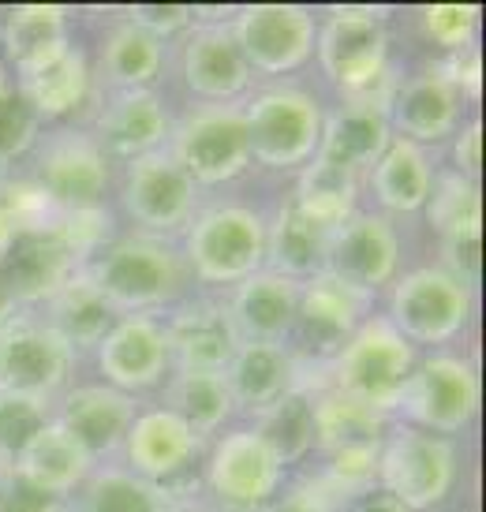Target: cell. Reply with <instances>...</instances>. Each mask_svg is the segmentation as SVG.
<instances>
[{
  "label": "cell",
  "mask_w": 486,
  "mask_h": 512,
  "mask_svg": "<svg viewBox=\"0 0 486 512\" xmlns=\"http://www.w3.org/2000/svg\"><path fill=\"white\" fill-rule=\"evenodd\" d=\"M116 311H146L169 303L184 285V262L158 236H128L101 247L83 273Z\"/></svg>",
  "instance_id": "obj_1"
},
{
  "label": "cell",
  "mask_w": 486,
  "mask_h": 512,
  "mask_svg": "<svg viewBox=\"0 0 486 512\" xmlns=\"http://www.w3.org/2000/svg\"><path fill=\"white\" fill-rule=\"evenodd\" d=\"M337 393L367 404L374 412L397 408L404 385L415 370L412 344L404 341L389 318H367L337 352Z\"/></svg>",
  "instance_id": "obj_2"
},
{
  "label": "cell",
  "mask_w": 486,
  "mask_h": 512,
  "mask_svg": "<svg viewBox=\"0 0 486 512\" xmlns=\"http://www.w3.org/2000/svg\"><path fill=\"white\" fill-rule=\"evenodd\" d=\"M322 116L326 113L318 109V101L303 86H270V90H262L243 113L251 157L270 165V169L303 165L318 150Z\"/></svg>",
  "instance_id": "obj_3"
},
{
  "label": "cell",
  "mask_w": 486,
  "mask_h": 512,
  "mask_svg": "<svg viewBox=\"0 0 486 512\" xmlns=\"http://www.w3.org/2000/svg\"><path fill=\"white\" fill-rule=\"evenodd\" d=\"M382 8H329L326 27L318 34V60L329 83L363 98L386 75L389 34Z\"/></svg>",
  "instance_id": "obj_4"
},
{
  "label": "cell",
  "mask_w": 486,
  "mask_h": 512,
  "mask_svg": "<svg viewBox=\"0 0 486 512\" xmlns=\"http://www.w3.org/2000/svg\"><path fill=\"white\" fill-rule=\"evenodd\" d=\"M457 456L453 445L427 430H393L378 453L382 494L401 501L404 509H434L453 490Z\"/></svg>",
  "instance_id": "obj_5"
},
{
  "label": "cell",
  "mask_w": 486,
  "mask_h": 512,
  "mask_svg": "<svg viewBox=\"0 0 486 512\" xmlns=\"http://www.w3.org/2000/svg\"><path fill=\"white\" fill-rule=\"evenodd\" d=\"M187 258L202 281L240 285L266 262V225L247 206H210L191 225Z\"/></svg>",
  "instance_id": "obj_6"
},
{
  "label": "cell",
  "mask_w": 486,
  "mask_h": 512,
  "mask_svg": "<svg viewBox=\"0 0 486 512\" xmlns=\"http://www.w3.org/2000/svg\"><path fill=\"white\" fill-rule=\"evenodd\" d=\"M472 311V288L442 266H423L397 281L389 296V326L412 344H445L457 337Z\"/></svg>",
  "instance_id": "obj_7"
},
{
  "label": "cell",
  "mask_w": 486,
  "mask_h": 512,
  "mask_svg": "<svg viewBox=\"0 0 486 512\" xmlns=\"http://www.w3.org/2000/svg\"><path fill=\"white\" fill-rule=\"evenodd\" d=\"M169 157L187 172L191 184H225L251 161L243 113L232 105H202L172 131Z\"/></svg>",
  "instance_id": "obj_8"
},
{
  "label": "cell",
  "mask_w": 486,
  "mask_h": 512,
  "mask_svg": "<svg viewBox=\"0 0 486 512\" xmlns=\"http://www.w3.org/2000/svg\"><path fill=\"white\" fill-rule=\"evenodd\" d=\"M232 42L240 45L247 68L258 72H296L315 53V15L296 4H251L229 23Z\"/></svg>",
  "instance_id": "obj_9"
},
{
  "label": "cell",
  "mask_w": 486,
  "mask_h": 512,
  "mask_svg": "<svg viewBox=\"0 0 486 512\" xmlns=\"http://www.w3.org/2000/svg\"><path fill=\"white\" fill-rule=\"evenodd\" d=\"M401 404L419 427H427V434H449L472 423L479 408V385L464 359L434 356L412 370Z\"/></svg>",
  "instance_id": "obj_10"
},
{
  "label": "cell",
  "mask_w": 486,
  "mask_h": 512,
  "mask_svg": "<svg viewBox=\"0 0 486 512\" xmlns=\"http://www.w3.org/2000/svg\"><path fill=\"white\" fill-rule=\"evenodd\" d=\"M281 471L285 464L255 430H236L217 441L206 468V483L214 490V498L232 509H262L277 498Z\"/></svg>",
  "instance_id": "obj_11"
},
{
  "label": "cell",
  "mask_w": 486,
  "mask_h": 512,
  "mask_svg": "<svg viewBox=\"0 0 486 512\" xmlns=\"http://www.w3.org/2000/svg\"><path fill=\"white\" fill-rule=\"evenodd\" d=\"M72 367V348L34 318L0 322V385L15 393L49 397Z\"/></svg>",
  "instance_id": "obj_12"
},
{
  "label": "cell",
  "mask_w": 486,
  "mask_h": 512,
  "mask_svg": "<svg viewBox=\"0 0 486 512\" xmlns=\"http://www.w3.org/2000/svg\"><path fill=\"white\" fill-rule=\"evenodd\" d=\"M397 262H401V247H397L389 221L374 214H352L344 225L329 232L326 270L322 273L371 296L374 288L393 281Z\"/></svg>",
  "instance_id": "obj_13"
},
{
  "label": "cell",
  "mask_w": 486,
  "mask_h": 512,
  "mask_svg": "<svg viewBox=\"0 0 486 512\" xmlns=\"http://www.w3.org/2000/svg\"><path fill=\"white\" fill-rule=\"evenodd\" d=\"M34 184L57 210H90L101 206V195L109 187V161L94 139L57 135L38 154Z\"/></svg>",
  "instance_id": "obj_14"
},
{
  "label": "cell",
  "mask_w": 486,
  "mask_h": 512,
  "mask_svg": "<svg viewBox=\"0 0 486 512\" xmlns=\"http://www.w3.org/2000/svg\"><path fill=\"white\" fill-rule=\"evenodd\" d=\"M363 307H367V292L344 285L329 273H318L307 285H300V303H296L292 329L300 333L303 348L311 356H333L359 329Z\"/></svg>",
  "instance_id": "obj_15"
},
{
  "label": "cell",
  "mask_w": 486,
  "mask_h": 512,
  "mask_svg": "<svg viewBox=\"0 0 486 512\" xmlns=\"http://www.w3.org/2000/svg\"><path fill=\"white\" fill-rule=\"evenodd\" d=\"M128 214L150 232L180 228L195 210V184L169 154H146L131 165L128 187H124Z\"/></svg>",
  "instance_id": "obj_16"
},
{
  "label": "cell",
  "mask_w": 486,
  "mask_h": 512,
  "mask_svg": "<svg viewBox=\"0 0 486 512\" xmlns=\"http://www.w3.org/2000/svg\"><path fill=\"white\" fill-rule=\"evenodd\" d=\"M101 374L109 378L113 389H150L161 382L169 367V344H165V326H158L146 314H128L120 318L105 341L98 344Z\"/></svg>",
  "instance_id": "obj_17"
},
{
  "label": "cell",
  "mask_w": 486,
  "mask_h": 512,
  "mask_svg": "<svg viewBox=\"0 0 486 512\" xmlns=\"http://www.w3.org/2000/svg\"><path fill=\"white\" fill-rule=\"evenodd\" d=\"M19 90L38 116H68L90 94V60L75 42H60L38 57L15 64Z\"/></svg>",
  "instance_id": "obj_18"
},
{
  "label": "cell",
  "mask_w": 486,
  "mask_h": 512,
  "mask_svg": "<svg viewBox=\"0 0 486 512\" xmlns=\"http://www.w3.org/2000/svg\"><path fill=\"white\" fill-rule=\"evenodd\" d=\"M318 146H322L318 157L337 165V169H374V161L389 146L386 105L374 98H348L341 109L322 116Z\"/></svg>",
  "instance_id": "obj_19"
},
{
  "label": "cell",
  "mask_w": 486,
  "mask_h": 512,
  "mask_svg": "<svg viewBox=\"0 0 486 512\" xmlns=\"http://www.w3.org/2000/svg\"><path fill=\"white\" fill-rule=\"evenodd\" d=\"M172 135L169 105L154 90H120L109 109L98 120L101 154L109 150L116 157H146L158 154V146Z\"/></svg>",
  "instance_id": "obj_20"
},
{
  "label": "cell",
  "mask_w": 486,
  "mask_h": 512,
  "mask_svg": "<svg viewBox=\"0 0 486 512\" xmlns=\"http://www.w3.org/2000/svg\"><path fill=\"white\" fill-rule=\"evenodd\" d=\"M165 344H169V359H176L180 370L225 374V367L240 348V333H236L225 307L191 303V307L172 314V322L165 326Z\"/></svg>",
  "instance_id": "obj_21"
},
{
  "label": "cell",
  "mask_w": 486,
  "mask_h": 512,
  "mask_svg": "<svg viewBox=\"0 0 486 512\" xmlns=\"http://www.w3.org/2000/svg\"><path fill=\"white\" fill-rule=\"evenodd\" d=\"M124 445H128L131 471L139 479H150V483L161 486L169 483V479H176L195 460V453H199V434L165 408V412L135 415Z\"/></svg>",
  "instance_id": "obj_22"
},
{
  "label": "cell",
  "mask_w": 486,
  "mask_h": 512,
  "mask_svg": "<svg viewBox=\"0 0 486 512\" xmlns=\"http://www.w3.org/2000/svg\"><path fill=\"white\" fill-rule=\"evenodd\" d=\"M75 255L68 243L60 240L49 225L34 228V232H19L12 251L0 266V281L8 288V296L19 299H38L53 296L68 277H72Z\"/></svg>",
  "instance_id": "obj_23"
},
{
  "label": "cell",
  "mask_w": 486,
  "mask_h": 512,
  "mask_svg": "<svg viewBox=\"0 0 486 512\" xmlns=\"http://www.w3.org/2000/svg\"><path fill=\"white\" fill-rule=\"evenodd\" d=\"M296 303H300V285L281 273H251L247 281L232 292L229 318L240 341H285L296 322Z\"/></svg>",
  "instance_id": "obj_24"
},
{
  "label": "cell",
  "mask_w": 486,
  "mask_h": 512,
  "mask_svg": "<svg viewBox=\"0 0 486 512\" xmlns=\"http://www.w3.org/2000/svg\"><path fill=\"white\" fill-rule=\"evenodd\" d=\"M131 419H135V404H131L128 393H120L113 385H83L64 400L57 423L94 460V456L109 453L128 438Z\"/></svg>",
  "instance_id": "obj_25"
},
{
  "label": "cell",
  "mask_w": 486,
  "mask_h": 512,
  "mask_svg": "<svg viewBox=\"0 0 486 512\" xmlns=\"http://www.w3.org/2000/svg\"><path fill=\"white\" fill-rule=\"evenodd\" d=\"M457 113L460 94L438 72H423L401 83L393 94V105L386 109L389 124H397V131H404L401 139L415 146L445 139L457 128Z\"/></svg>",
  "instance_id": "obj_26"
},
{
  "label": "cell",
  "mask_w": 486,
  "mask_h": 512,
  "mask_svg": "<svg viewBox=\"0 0 486 512\" xmlns=\"http://www.w3.org/2000/svg\"><path fill=\"white\" fill-rule=\"evenodd\" d=\"M225 378L236 404L266 412L296 389V359L277 341H240L232 363L225 367Z\"/></svg>",
  "instance_id": "obj_27"
},
{
  "label": "cell",
  "mask_w": 486,
  "mask_h": 512,
  "mask_svg": "<svg viewBox=\"0 0 486 512\" xmlns=\"http://www.w3.org/2000/svg\"><path fill=\"white\" fill-rule=\"evenodd\" d=\"M184 79L195 94L217 101V105L236 98L247 86L251 68L243 60L240 45L232 42L229 27L210 23V27L195 30V38L184 49Z\"/></svg>",
  "instance_id": "obj_28"
},
{
  "label": "cell",
  "mask_w": 486,
  "mask_h": 512,
  "mask_svg": "<svg viewBox=\"0 0 486 512\" xmlns=\"http://www.w3.org/2000/svg\"><path fill=\"white\" fill-rule=\"evenodd\" d=\"M27 483L42 486L49 494H68L86 479L90 471V453L83 445L60 427V423H45L34 438L27 441V449L19 453L15 468Z\"/></svg>",
  "instance_id": "obj_29"
},
{
  "label": "cell",
  "mask_w": 486,
  "mask_h": 512,
  "mask_svg": "<svg viewBox=\"0 0 486 512\" xmlns=\"http://www.w3.org/2000/svg\"><path fill=\"white\" fill-rule=\"evenodd\" d=\"M326 247L329 228L311 221L292 199L277 210V221L266 232V258H270L273 273H281L288 281H296V277L311 281L326 270Z\"/></svg>",
  "instance_id": "obj_30"
},
{
  "label": "cell",
  "mask_w": 486,
  "mask_h": 512,
  "mask_svg": "<svg viewBox=\"0 0 486 512\" xmlns=\"http://www.w3.org/2000/svg\"><path fill=\"white\" fill-rule=\"evenodd\" d=\"M49 299H53L49 329L68 348H98L105 341V333L116 326V307L94 288V281H86L83 273L68 277Z\"/></svg>",
  "instance_id": "obj_31"
},
{
  "label": "cell",
  "mask_w": 486,
  "mask_h": 512,
  "mask_svg": "<svg viewBox=\"0 0 486 512\" xmlns=\"http://www.w3.org/2000/svg\"><path fill=\"white\" fill-rule=\"evenodd\" d=\"M374 191L389 210H401V214L419 210L434 191V169L423 146L408 139H389L382 157L374 161Z\"/></svg>",
  "instance_id": "obj_32"
},
{
  "label": "cell",
  "mask_w": 486,
  "mask_h": 512,
  "mask_svg": "<svg viewBox=\"0 0 486 512\" xmlns=\"http://www.w3.org/2000/svg\"><path fill=\"white\" fill-rule=\"evenodd\" d=\"M382 441H386L382 412H374L344 393H333L315 404V445H322L329 456L382 449Z\"/></svg>",
  "instance_id": "obj_33"
},
{
  "label": "cell",
  "mask_w": 486,
  "mask_h": 512,
  "mask_svg": "<svg viewBox=\"0 0 486 512\" xmlns=\"http://www.w3.org/2000/svg\"><path fill=\"white\" fill-rule=\"evenodd\" d=\"M236 400H232L229 378L217 370H180L169 385V412L187 423L195 434H210L232 415Z\"/></svg>",
  "instance_id": "obj_34"
},
{
  "label": "cell",
  "mask_w": 486,
  "mask_h": 512,
  "mask_svg": "<svg viewBox=\"0 0 486 512\" xmlns=\"http://www.w3.org/2000/svg\"><path fill=\"white\" fill-rule=\"evenodd\" d=\"M101 68L109 75V83L120 86V90H146L161 75V68H165V42L150 38L143 27H135L131 19H124L105 38Z\"/></svg>",
  "instance_id": "obj_35"
},
{
  "label": "cell",
  "mask_w": 486,
  "mask_h": 512,
  "mask_svg": "<svg viewBox=\"0 0 486 512\" xmlns=\"http://www.w3.org/2000/svg\"><path fill=\"white\" fill-rule=\"evenodd\" d=\"M292 202L311 221H318V225H326L333 232V228L344 225L352 217V210H356V172L337 169V165L315 157L300 172V184H296Z\"/></svg>",
  "instance_id": "obj_36"
},
{
  "label": "cell",
  "mask_w": 486,
  "mask_h": 512,
  "mask_svg": "<svg viewBox=\"0 0 486 512\" xmlns=\"http://www.w3.org/2000/svg\"><path fill=\"white\" fill-rule=\"evenodd\" d=\"M79 512H176L169 490L135 471H101L83 490Z\"/></svg>",
  "instance_id": "obj_37"
},
{
  "label": "cell",
  "mask_w": 486,
  "mask_h": 512,
  "mask_svg": "<svg viewBox=\"0 0 486 512\" xmlns=\"http://www.w3.org/2000/svg\"><path fill=\"white\" fill-rule=\"evenodd\" d=\"M255 434L277 453L281 464H296L315 445V400L292 389L262 412Z\"/></svg>",
  "instance_id": "obj_38"
},
{
  "label": "cell",
  "mask_w": 486,
  "mask_h": 512,
  "mask_svg": "<svg viewBox=\"0 0 486 512\" xmlns=\"http://www.w3.org/2000/svg\"><path fill=\"white\" fill-rule=\"evenodd\" d=\"M68 12L53 8V4H34V8H15L8 23L0 27V38L8 45L15 64L38 57L53 45L68 42Z\"/></svg>",
  "instance_id": "obj_39"
},
{
  "label": "cell",
  "mask_w": 486,
  "mask_h": 512,
  "mask_svg": "<svg viewBox=\"0 0 486 512\" xmlns=\"http://www.w3.org/2000/svg\"><path fill=\"white\" fill-rule=\"evenodd\" d=\"M53 423L49 419V400L34 393H15L0 385V471H12L27 441Z\"/></svg>",
  "instance_id": "obj_40"
},
{
  "label": "cell",
  "mask_w": 486,
  "mask_h": 512,
  "mask_svg": "<svg viewBox=\"0 0 486 512\" xmlns=\"http://www.w3.org/2000/svg\"><path fill=\"white\" fill-rule=\"evenodd\" d=\"M430 225L438 228L442 236H453V232H475L479 228V184L464 180V176H445L442 184L434 180V191H430Z\"/></svg>",
  "instance_id": "obj_41"
},
{
  "label": "cell",
  "mask_w": 486,
  "mask_h": 512,
  "mask_svg": "<svg viewBox=\"0 0 486 512\" xmlns=\"http://www.w3.org/2000/svg\"><path fill=\"white\" fill-rule=\"evenodd\" d=\"M38 139V113L30 109L23 90L4 79L0 83V165L19 161Z\"/></svg>",
  "instance_id": "obj_42"
},
{
  "label": "cell",
  "mask_w": 486,
  "mask_h": 512,
  "mask_svg": "<svg viewBox=\"0 0 486 512\" xmlns=\"http://www.w3.org/2000/svg\"><path fill=\"white\" fill-rule=\"evenodd\" d=\"M419 23H423V34L434 45H442L449 53H460V49L472 45L479 12L475 8H457V4H434V8H423Z\"/></svg>",
  "instance_id": "obj_43"
},
{
  "label": "cell",
  "mask_w": 486,
  "mask_h": 512,
  "mask_svg": "<svg viewBox=\"0 0 486 512\" xmlns=\"http://www.w3.org/2000/svg\"><path fill=\"white\" fill-rule=\"evenodd\" d=\"M0 512H60V494L27 483L19 471H0Z\"/></svg>",
  "instance_id": "obj_44"
},
{
  "label": "cell",
  "mask_w": 486,
  "mask_h": 512,
  "mask_svg": "<svg viewBox=\"0 0 486 512\" xmlns=\"http://www.w3.org/2000/svg\"><path fill=\"white\" fill-rule=\"evenodd\" d=\"M479 228L475 232H453V236H442V270L453 273L460 285L472 288L479 281Z\"/></svg>",
  "instance_id": "obj_45"
},
{
  "label": "cell",
  "mask_w": 486,
  "mask_h": 512,
  "mask_svg": "<svg viewBox=\"0 0 486 512\" xmlns=\"http://www.w3.org/2000/svg\"><path fill=\"white\" fill-rule=\"evenodd\" d=\"M124 19H131L135 27H143L150 38L165 42V38H176L180 30L191 27L195 12L191 8H169V4H150V8H128Z\"/></svg>",
  "instance_id": "obj_46"
},
{
  "label": "cell",
  "mask_w": 486,
  "mask_h": 512,
  "mask_svg": "<svg viewBox=\"0 0 486 512\" xmlns=\"http://www.w3.org/2000/svg\"><path fill=\"white\" fill-rule=\"evenodd\" d=\"M262 512H333V490L326 483L296 486L281 498H273Z\"/></svg>",
  "instance_id": "obj_47"
},
{
  "label": "cell",
  "mask_w": 486,
  "mask_h": 512,
  "mask_svg": "<svg viewBox=\"0 0 486 512\" xmlns=\"http://www.w3.org/2000/svg\"><path fill=\"white\" fill-rule=\"evenodd\" d=\"M445 79V83L453 86V90H468V94H475L479 90V57H475L472 49H460V53H453L449 57V64H445L442 72H438Z\"/></svg>",
  "instance_id": "obj_48"
},
{
  "label": "cell",
  "mask_w": 486,
  "mask_h": 512,
  "mask_svg": "<svg viewBox=\"0 0 486 512\" xmlns=\"http://www.w3.org/2000/svg\"><path fill=\"white\" fill-rule=\"evenodd\" d=\"M479 135H483V128L479 124H468V128L460 131L457 139V150H453V165H457V176H464V180H479Z\"/></svg>",
  "instance_id": "obj_49"
},
{
  "label": "cell",
  "mask_w": 486,
  "mask_h": 512,
  "mask_svg": "<svg viewBox=\"0 0 486 512\" xmlns=\"http://www.w3.org/2000/svg\"><path fill=\"white\" fill-rule=\"evenodd\" d=\"M15 236H19V225H15L12 217H8V210L0 206V266H4V258H8V251H12Z\"/></svg>",
  "instance_id": "obj_50"
},
{
  "label": "cell",
  "mask_w": 486,
  "mask_h": 512,
  "mask_svg": "<svg viewBox=\"0 0 486 512\" xmlns=\"http://www.w3.org/2000/svg\"><path fill=\"white\" fill-rule=\"evenodd\" d=\"M356 512H412V509H404L401 501L386 498V494H371V498L359 501Z\"/></svg>",
  "instance_id": "obj_51"
},
{
  "label": "cell",
  "mask_w": 486,
  "mask_h": 512,
  "mask_svg": "<svg viewBox=\"0 0 486 512\" xmlns=\"http://www.w3.org/2000/svg\"><path fill=\"white\" fill-rule=\"evenodd\" d=\"M12 307H15V299L8 296V288H4V281H0V322L12 318Z\"/></svg>",
  "instance_id": "obj_52"
},
{
  "label": "cell",
  "mask_w": 486,
  "mask_h": 512,
  "mask_svg": "<svg viewBox=\"0 0 486 512\" xmlns=\"http://www.w3.org/2000/svg\"><path fill=\"white\" fill-rule=\"evenodd\" d=\"M8 68H12V53H8V45H4V38H0V83L8 79Z\"/></svg>",
  "instance_id": "obj_53"
}]
</instances>
